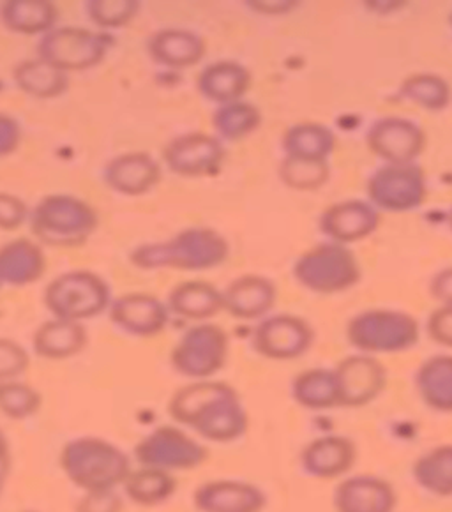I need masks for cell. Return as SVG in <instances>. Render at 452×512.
<instances>
[{"label": "cell", "instance_id": "39", "mask_svg": "<svg viewBox=\"0 0 452 512\" xmlns=\"http://www.w3.org/2000/svg\"><path fill=\"white\" fill-rule=\"evenodd\" d=\"M31 366L29 354L22 345L11 339L0 338V382H11Z\"/></svg>", "mask_w": 452, "mask_h": 512}, {"label": "cell", "instance_id": "40", "mask_svg": "<svg viewBox=\"0 0 452 512\" xmlns=\"http://www.w3.org/2000/svg\"><path fill=\"white\" fill-rule=\"evenodd\" d=\"M31 212L22 198L0 193V230L13 232L29 219Z\"/></svg>", "mask_w": 452, "mask_h": 512}, {"label": "cell", "instance_id": "2", "mask_svg": "<svg viewBox=\"0 0 452 512\" xmlns=\"http://www.w3.org/2000/svg\"><path fill=\"white\" fill-rule=\"evenodd\" d=\"M61 467L78 488L92 491L113 490L131 474L128 456L101 438H76L61 454Z\"/></svg>", "mask_w": 452, "mask_h": 512}, {"label": "cell", "instance_id": "43", "mask_svg": "<svg viewBox=\"0 0 452 512\" xmlns=\"http://www.w3.org/2000/svg\"><path fill=\"white\" fill-rule=\"evenodd\" d=\"M121 498L112 490L92 491L80 500L76 512H121Z\"/></svg>", "mask_w": 452, "mask_h": 512}, {"label": "cell", "instance_id": "31", "mask_svg": "<svg viewBox=\"0 0 452 512\" xmlns=\"http://www.w3.org/2000/svg\"><path fill=\"white\" fill-rule=\"evenodd\" d=\"M292 396L301 407L325 410L339 407L338 384L331 369H309L295 378Z\"/></svg>", "mask_w": 452, "mask_h": 512}, {"label": "cell", "instance_id": "21", "mask_svg": "<svg viewBox=\"0 0 452 512\" xmlns=\"http://www.w3.org/2000/svg\"><path fill=\"white\" fill-rule=\"evenodd\" d=\"M87 331L82 324L53 318L34 334V350L48 361H62L80 354L87 347Z\"/></svg>", "mask_w": 452, "mask_h": 512}, {"label": "cell", "instance_id": "38", "mask_svg": "<svg viewBox=\"0 0 452 512\" xmlns=\"http://www.w3.org/2000/svg\"><path fill=\"white\" fill-rule=\"evenodd\" d=\"M214 124L216 128L221 129L223 135L239 138L257 126L258 113L251 106L232 105L216 113Z\"/></svg>", "mask_w": 452, "mask_h": 512}, {"label": "cell", "instance_id": "26", "mask_svg": "<svg viewBox=\"0 0 452 512\" xmlns=\"http://www.w3.org/2000/svg\"><path fill=\"white\" fill-rule=\"evenodd\" d=\"M205 46L202 39L188 31H159L149 41L152 59L168 68H188L202 59Z\"/></svg>", "mask_w": 452, "mask_h": 512}, {"label": "cell", "instance_id": "10", "mask_svg": "<svg viewBox=\"0 0 452 512\" xmlns=\"http://www.w3.org/2000/svg\"><path fill=\"white\" fill-rule=\"evenodd\" d=\"M297 278L317 292H336L348 288L359 278L354 258L347 249L325 246L302 256L297 265Z\"/></svg>", "mask_w": 452, "mask_h": 512}, {"label": "cell", "instance_id": "1", "mask_svg": "<svg viewBox=\"0 0 452 512\" xmlns=\"http://www.w3.org/2000/svg\"><path fill=\"white\" fill-rule=\"evenodd\" d=\"M175 422L209 442L230 444L246 435L249 417L234 387L223 382H196L174 394L168 405Z\"/></svg>", "mask_w": 452, "mask_h": 512}, {"label": "cell", "instance_id": "7", "mask_svg": "<svg viewBox=\"0 0 452 512\" xmlns=\"http://www.w3.org/2000/svg\"><path fill=\"white\" fill-rule=\"evenodd\" d=\"M348 339L364 352H401L417 343L419 327L407 313L370 311L350 322Z\"/></svg>", "mask_w": 452, "mask_h": 512}, {"label": "cell", "instance_id": "29", "mask_svg": "<svg viewBox=\"0 0 452 512\" xmlns=\"http://www.w3.org/2000/svg\"><path fill=\"white\" fill-rule=\"evenodd\" d=\"M422 490L440 498L452 497V444L438 445L422 454L412 467Z\"/></svg>", "mask_w": 452, "mask_h": 512}, {"label": "cell", "instance_id": "6", "mask_svg": "<svg viewBox=\"0 0 452 512\" xmlns=\"http://www.w3.org/2000/svg\"><path fill=\"white\" fill-rule=\"evenodd\" d=\"M113 39L105 32L80 27H61L46 32L38 45V59L68 75L69 71L96 68L105 61Z\"/></svg>", "mask_w": 452, "mask_h": 512}, {"label": "cell", "instance_id": "41", "mask_svg": "<svg viewBox=\"0 0 452 512\" xmlns=\"http://www.w3.org/2000/svg\"><path fill=\"white\" fill-rule=\"evenodd\" d=\"M408 91L414 92V98L422 99L424 98V94H426V99L424 101H428L426 106H444V101H447V85L440 82L438 78H430V76H424V78H412L410 82L407 83Z\"/></svg>", "mask_w": 452, "mask_h": 512}, {"label": "cell", "instance_id": "9", "mask_svg": "<svg viewBox=\"0 0 452 512\" xmlns=\"http://www.w3.org/2000/svg\"><path fill=\"white\" fill-rule=\"evenodd\" d=\"M228 339L221 327L198 325L182 336L172 352V366L189 378H207L225 366Z\"/></svg>", "mask_w": 452, "mask_h": 512}, {"label": "cell", "instance_id": "42", "mask_svg": "<svg viewBox=\"0 0 452 512\" xmlns=\"http://www.w3.org/2000/svg\"><path fill=\"white\" fill-rule=\"evenodd\" d=\"M428 332L438 345L452 348V304L437 309L428 320Z\"/></svg>", "mask_w": 452, "mask_h": 512}, {"label": "cell", "instance_id": "25", "mask_svg": "<svg viewBox=\"0 0 452 512\" xmlns=\"http://www.w3.org/2000/svg\"><path fill=\"white\" fill-rule=\"evenodd\" d=\"M415 384L431 410L452 414V355H437L424 362L415 375Z\"/></svg>", "mask_w": 452, "mask_h": 512}, {"label": "cell", "instance_id": "13", "mask_svg": "<svg viewBox=\"0 0 452 512\" xmlns=\"http://www.w3.org/2000/svg\"><path fill=\"white\" fill-rule=\"evenodd\" d=\"M193 504L200 512H262L267 495L253 482L216 479L196 488Z\"/></svg>", "mask_w": 452, "mask_h": 512}, {"label": "cell", "instance_id": "33", "mask_svg": "<svg viewBox=\"0 0 452 512\" xmlns=\"http://www.w3.org/2000/svg\"><path fill=\"white\" fill-rule=\"evenodd\" d=\"M248 82L249 76L244 69L235 64L221 62V64L205 69L198 80V87L205 98L226 103L230 99L241 96L242 92L246 91Z\"/></svg>", "mask_w": 452, "mask_h": 512}, {"label": "cell", "instance_id": "20", "mask_svg": "<svg viewBox=\"0 0 452 512\" xmlns=\"http://www.w3.org/2000/svg\"><path fill=\"white\" fill-rule=\"evenodd\" d=\"M421 172L415 168L384 170L371 182V198L387 209H408L421 204Z\"/></svg>", "mask_w": 452, "mask_h": 512}, {"label": "cell", "instance_id": "48", "mask_svg": "<svg viewBox=\"0 0 452 512\" xmlns=\"http://www.w3.org/2000/svg\"><path fill=\"white\" fill-rule=\"evenodd\" d=\"M0 287H2V283H0Z\"/></svg>", "mask_w": 452, "mask_h": 512}, {"label": "cell", "instance_id": "5", "mask_svg": "<svg viewBox=\"0 0 452 512\" xmlns=\"http://www.w3.org/2000/svg\"><path fill=\"white\" fill-rule=\"evenodd\" d=\"M45 304L55 318L80 324L108 308L110 288L92 271L64 272L46 287Z\"/></svg>", "mask_w": 452, "mask_h": 512}, {"label": "cell", "instance_id": "37", "mask_svg": "<svg viewBox=\"0 0 452 512\" xmlns=\"http://www.w3.org/2000/svg\"><path fill=\"white\" fill-rule=\"evenodd\" d=\"M281 175L292 188L315 189L327 179V165L324 159L288 156L281 168Z\"/></svg>", "mask_w": 452, "mask_h": 512}, {"label": "cell", "instance_id": "15", "mask_svg": "<svg viewBox=\"0 0 452 512\" xmlns=\"http://www.w3.org/2000/svg\"><path fill=\"white\" fill-rule=\"evenodd\" d=\"M357 460L354 442L341 435H325L311 440L301 452L304 474L315 479H336L348 474Z\"/></svg>", "mask_w": 452, "mask_h": 512}, {"label": "cell", "instance_id": "24", "mask_svg": "<svg viewBox=\"0 0 452 512\" xmlns=\"http://www.w3.org/2000/svg\"><path fill=\"white\" fill-rule=\"evenodd\" d=\"M274 297L276 290L269 281L257 276H246L237 279L226 290L223 306L232 313V317L251 320L265 315L272 308Z\"/></svg>", "mask_w": 452, "mask_h": 512}, {"label": "cell", "instance_id": "4", "mask_svg": "<svg viewBox=\"0 0 452 512\" xmlns=\"http://www.w3.org/2000/svg\"><path fill=\"white\" fill-rule=\"evenodd\" d=\"M226 244L211 230H186L168 242L144 244L131 253V262L138 269H186L198 271L223 262Z\"/></svg>", "mask_w": 452, "mask_h": 512}, {"label": "cell", "instance_id": "19", "mask_svg": "<svg viewBox=\"0 0 452 512\" xmlns=\"http://www.w3.org/2000/svg\"><path fill=\"white\" fill-rule=\"evenodd\" d=\"M46 258L43 249L29 239H16L0 248V283L27 287L43 278Z\"/></svg>", "mask_w": 452, "mask_h": 512}, {"label": "cell", "instance_id": "8", "mask_svg": "<svg viewBox=\"0 0 452 512\" xmlns=\"http://www.w3.org/2000/svg\"><path fill=\"white\" fill-rule=\"evenodd\" d=\"M135 454L136 460L144 467L158 468L165 472L193 470L204 465L209 458L205 445L174 426H161L149 433L136 445Z\"/></svg>", "mask_w": 452, "mask_h": 512}, {"label": "cell", "instance_id": "16", "mask_svg": "<svg viewBox=\"0 0 452 512\" xmlns=\"http://www.w3.org/2000/svg\"><path fill=\"white\" fill-rule=\"evenodd\" d=\"M223 159V149L211 136L184 135L166 145L165 163L177 175L196 177L211 174Z\"/></svg>", "mask_w": 452, "mask_h": 512}, {"label": "cell", "instance_id": "11", "mask_svg": "<svg viewBox=\"0 0 452 512\" xmlns=\"http://www.w3.org/2000/svg\"><path fill=\"white\" fill-rule=\"evenodd\" d=\"M339 407H364L377 400L387 382L385 368L375 357L354 355L334 369Z\"/></svg>", "mask_w": 452, "mask_h": 512}, {"label": "cell", "instance_id": "27", "mask_svg": "<svg viewBox=\"0 0 452 512\" xmlns=\"http://www.w3.org/2000/svg\"><path fill=\"white\" fill-rule=\"evenodd\" d=\"M13 80L20 91L39 99L59 98L69 87L68 75L41 59L20 62L13 71Z\"/></svg>", "mask_w": 452, "mask_h": 512}, {"label": "cell", "instance_id": "28", "mask_svg": "<svg viewBox=\"0 0 452 512\" xmlns=\"http://www.w3.org/2000/svg\"><path fill=\"white\" fill-rule=\"evenodd\" d=\"M377 212L371 211L368 205L359 202L341 204L325 212V234L331 235L336 241L350 242L362 239L377 228Z\"/></svg>", "mask_w": 452, "mask_h": 512}, {"label": "cell", "instance_id": "18", "mask_svg": "<svg viewBox=\"0 0 452 512\" xmlns=\"http://www.w3.org/2000/svg\"><path fill=\"white\" fill-rule=\"evenodd\" d=\"M110 320L122 331L147 338L165 329L168 311L154 295L126 294L113 301Z\"/></svg>", "mask_w": 452, "mask_h": 512}, {"label": "cell", "instance_id": "47", "mask_svg": "<svg viewBox=\"0 0 452 512\" xmlns=\"http://www.w3.org/2000/svg\"><path fill=\"white\" fill-rule=\"evenodd\" d=\"M2 484H4V481H0V491H2Z\"/></svg>", "mask_w": 452, "mask_h": 512}, {"label": "cell", "instance_id": "36", "mask_svg": "<svg viewBox=\"0 0 452 512\" xmlns=\"http://www.w3.org/2000/svg\"><path fill=\"white\" fill-rule=\"evenodd\" d=\"M334 144L327 129L318 126L295 128L287 135V149L294 158L324 159Z\"/></svg>", "mask_w": 452, "mask_h": 512}, {"label": "cell", "instance_id": "23", "mask_svg": "<svg viewBox=\"0 0 452 512\" xmlns=\"http://www.w3.org/2000/svg\"><path fill=\"white\" fill-rule=\"evenodd\" d=\"M0 18L8 31L36 36L55 29L59 11L48 0H8L0 9Z\"/></svg>", "mask_w": 452, "mask_h": 512}, {"label": "cell", "instance_id": "14", "mask_svg": "<svg viewBox=\"0 0 452 512\" xmlns=\"http://www.w3.org/2000/svg\"><path fill=\"white\" fill-rule=\"evenodd\" d=\"M332 505L336 512H394L398 495L382 477L354 475L336 486Z\"/></svg>", "mask_w": 452, "mask_h": 512}, {"label": "cell", "instance_id": "45", "mask_svg": "<svg viewBox=\"0 0 452 512\" xmlns=\"http://www.w3.org/2000/svg\"><path fill=\"white\" fill-rule=\"evenodd\" d=\"M433 295L445 304H452V271L442 272L433 283Z\"/></svg>", "mask_w": 452, "mask_h": 512}, {"label": "cell", "instance_id": "34", "mask_svg": "<svg viewBox=\"0 0 452 512\" xmlns=\"http://www.w3.org/2000/svg\"><path fill=\"white\" fill-rule=\"evenodd\" d=\"M41 408V396L31 385L0 382V412L9 419H27Z\"/></svg>", "mask_w": 452, "mask_h": 512}, {"label": "cell", "instance_id": "30", "mask_svg": "<svg viewBox=\"0 0 452 512\" xmlns=\"http://www.w3.org/2000/svg\"><path fill=\"white\" fill-rule=\"evenodd\" d=\"M170 309L179 317L202 320L214 317L223 306V294L202 281H188L175 287L170 294Z\"/></svg>", "mask_w": 452, "mask_h": 512}, {"label": "cell", "instance_id": "32", "mask_svg": "<svg viewBox=\"0 0 452 512\" xmlns=\"http://www.w3.org/2000/svg\"><path fill=\"white\" fill-rule=\"evenodd\" d=\"M124 484L128 497L138 505L163 504L177 490L174 475L158 468L144 467L131 472Z\"/></svg>", "mask_w": 452, "mask_h": 512}, {"label": "cell", "instance_id": "22", "mask_svg": "<svg viewBox=\"0 0 452 512\" xmlns=\"http://www.w3.org/2000/svg\"><path fill=\"white\" fill-rule=\"evenodd\" d=\"M370 144L371 149L380 156L394 163H405L421 152V129L407 121L387 119L373 128Z\"/></svg>", "mask_w": 452, "mask_h": 512}, {"label": "cell", "instance_id": "46", "mask_svg": "<svg viewBox=\"0 0 452 512\" xmlns=\"http://www.w3.org/2000/svg\"><path fill=\"white\" fill-rule=\"evenodd\" d=\"M9 468H11V454H9L8 440L0 431V481L8 477Z\"/></svg>", "mask_w": 452, "mask_h": 512}, {"label": "cell", "instance_id": "17", "mask_svg": "<svg viewBox=\"0 0 452 512\" xmlns=\"http://www.w3.org/2000/svg\"><path fill=\"white\" fill-rule=\"evenodd\" d=\"M103 175L106 186L115 193L140 196L158 184L161 168L147 152H126L110 159Z\"/></svg>", "mask_w": 452, "mask_h": 512}, {"label": "cell", "instance_id": "44", "mask_svg": "<svg viewBox=\"0 0 452 512\" xmlns=\"http://www.w3.org/2000/svg\"><path fill=\"white\" fill-rule=\"evenodd\" d=\"M20 142H22L20 124L6 113H0V158L13 154Z\"/></svg>", "mask_w": 452, "mask_h": 512}, {"label": "cell", "instance_id": "3", "mask_svg": "<svg viewBox=\"0 0 452 512\" xmlns=\"http://www.w3.org/2000/svg\"><path fill=\"white\" fill-rule=\"evenodd\" d=\"M32 234L53 248H78L91 239L99 225L98 212L82 198L50 195L31 212Z\"/></svg>", "mask_w": 452, "mask_h": 512}, {"label": "cell", "instance_id": "35", "mask_svg": "<svg viewBox=\"0 0 452 512\" xmlns=\"http://www.w3.org/2000/svg\"><path fill=\"white\" fill-rule=\"evenodd\" d=\"M87 15L99 29H121L140 11V2L136 0H91L87 2Z\"/></svg>", "mask_w": 452, "mask_h": 512}, {"label": "cell", "instance_id": "12", "mask_svg": "<svg viewBox=\"0 0 452 512\" xmlns=\"http://www.w3.org/2000/svg\"><path fill=\"white\" fill-rule=\"evenodd\" d=\"M311 343V327L302 318L292 315H278L265 320L253 339L258 354L274 361L297 359L308 352Z\"/></svg>", "mask_w": 452, "mask_h": 512}]
</instances>
